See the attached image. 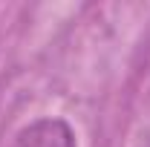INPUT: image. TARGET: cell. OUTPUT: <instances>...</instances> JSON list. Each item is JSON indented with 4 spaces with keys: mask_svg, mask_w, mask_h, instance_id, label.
<instances>
[{
    "mask_svg": "<svg viewBox=\"0 0 150 147\" xmlns=\"http://www.w3.org/2000/svg\"><path fill=\"white\" fill-rule=\"evenodd\" d=\"M12 147H78L75 133L61 118H40L15 136Z\"/></svg>",
    "mask_w": 150,
    "mask_h": 147,
    "instance_id": "obj_1",
    "label": "cell"
}]
</instances>
